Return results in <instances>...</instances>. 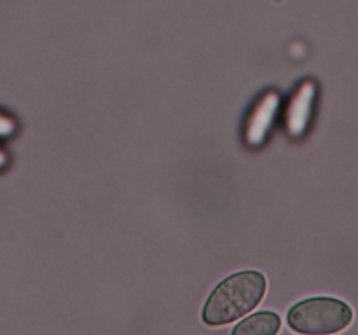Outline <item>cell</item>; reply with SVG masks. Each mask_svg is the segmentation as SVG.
<instances>
[{
	"instance_id": "cell-2",
	"label": "cell",
	"mask_w": 358,
	"mask_h": 335,
	"mask_svg": "<svg viewBox=\"0 0 358 335\" xmlns=\"http://www.w3.org/2000/svg\"><path fill=\"white\" fill-rule=\"evenodd\" d=\"M352 321V307L332 297L306 299L289 311L290 328L299 334H336L345 330Z\"/></svg>"
},
{
	"instance_id": "cell-5",
	"label": "cell",
	"mask_w": 358,
	"mask_h": 335,
	"mask_svg": "<svg viewBox=\"0 0 358 335\" xmlns=\"http://www.w3.org/2000/svg\"><path fill=\"white\" fill-rule=\"evenodd\" d=\"M280 330V318L275 313H257L241 321L234 334L236 335H273Z\"/></svg>"
},
{
	"instance_id": "cell-3",
	"label": "cell",
	"mask_w": 358,
	"mask_h": 335,
	"mask_svg": "<svg viewBox=\"0 0 358 335\" xmlns=\"http://www.w3.org/2000/svg\"><path fill=\"white\" fill-rule=\"evenodd\" d=\"M280 98L276 93H268L259 100L255 108L252 110L250 117L247 119V143L252 147L261 145L266 140L268 133L271 131L273 122L278 114Z\"/></svg>"
},
{
	"instance_id": "cell-7",
	"label": "cell",
	"mask_w": 358,
	"mask_h": 335,
	"mask_svg": "<svg viewBox=\"0 0 358 335\" xmlns=\"http://www.w3.org/2000/svg\"><path fill=\"white\" fill-rule=\"evenodd\" d=\"M3 163H6V157H3V156H2V152H0V166H2Z\"/></svg>"
},
{
	"instance_id": "cell-1",
	"label": "cell",
	"mask_w": 358,
	"mask_h": 335,
	"mask_svg": "<svg viewBox=\"0 0 358 335\" xmlns=\"http://www.w3.org/2000/svg\"><path fill=\"white\" fill-rule=\"evenodd\" d=\"M266 293V278L257 271H245L224 279L203 309V321L212 327L240 320L261 302Z\"/></svg>"
},
{
	"instance_id": "cell-4",
	"label": "cell",
	"mask_w": 358,
	"mask_h": 335,
	"mask_svg": "<svg viewBox=\"0 0 358 335\" xmlns=\"http://www.w3.org/2000/svg\"><path fill=\"white\" fill-rule=\"evenodd\" d=\"M315 91H317V87L313 82H303L290 100L289 110H287V129L294 138L303 135L310 124Z\"/></svg>"
},
{
	"instance_id": "cell-6",
	"label": "cell",
	"mask_w": 358,
	"mask_h": 335,
	"mask_svg": "<svg viewBox=\"0 0 358 335\" xmlns=\"http://www.w3.org/2000/svg\"><path fill=\"white\" fill-rule=\"evenodd\" d=\"M10 131H13V122L3 117V115H0V135H7Z\"/></svg>"
}]
</instances>
